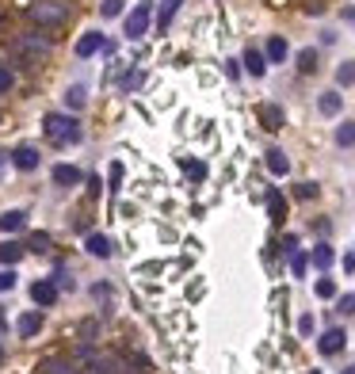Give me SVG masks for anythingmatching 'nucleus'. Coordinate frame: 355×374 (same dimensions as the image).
Listing matches in <instances>:
<instances>
[{"label": "nucleus", "mask_w": 355, "mask_h": 374, "mask_svg": "<svg viewBox=\"0 0 355 374\" xmlns=\"http://www.w3.org/2000/svg\"><path fill=\"white\" fill-rule=\"evenodd\" d=\"M43 130H46V137H50L54 145H77L80 137H84V130H80V123L73 115H46L43 119Z\"/></svg>", "instance_id": "1"}, {"label": "nucleus", "mask_w": 355, "mask_h": 374, "mask_svg": "<svg viewBox=\"0 0 355 374\" xmlns=\"http://www.w3.org/2000/svg\"><path fill=\"white\" fill-rule=\"evenodd\" d=\"M69 15H73L69 0H35L31 4V23H38V27H61Z\"/></svg>", "instance_id": "2"}, {"label": "nucleus", "mask_w": 355, "mask_h": 374, "mask_svg": "<svg viewBox=\"0 0 355 374\" xmlns=\"http://www.w3.org/2000/svg\"><path fill=\"white\" fill-rule=\"evenodd\" d=\"M149 20H153V0H142L138 8H134L130 15H126V23H123V35L126 38H145V31H149Z\"/></svg>", "instance_id": "3"}, {"label": "nucleus", "mask_w": 355, "mask_h": 374, "mask_svg": "<svg viewBox=\"0 0 355 374\" xmlns=\"http://www.w3.org/2000/svg\"><path fill=\"white\" fill-rule=\"evenodd\" d=\"M15 54H27V61H38L50 54V38L46 35H20L15 38Z\"/></svg>", "instance_id": "4"}, {"label": "nucleus", "mask_w": 355, "mask_h": 374, "mask_svg": "<svg viewBox=\"0 0 355 374\" xmlns=\"http://www.w3.org/2000/svg\"><path fill=\"white\" fill-rule=\"evenodd\" d=\"M344 344H348V336H344V329H328V332H321V340H317V352H321V355H336V352H344Z\"/></svg>", "instance_id": "5"}, {"label": "nucleus", "mask_w": 355, "mask_h": 374, "mask_svg": "<svg viewBox=\"0 0 355 374\" xmlns=\"http://www.w3.org/2000/svg\"><path fill=\"white\" fill-rule=\"evenodd\" d=\"M103 46H107V38H103L100 31H88V35L77 38V58H92V54H100Z\"/></svg>", "instance_id": "6"}, {"label": "nucleus", "mask_w": 355, "mask_h": 374, "mask_svg": "<svg viewBox=\"0 0 355 374\" xmlns=\"http://www.w3.org/2000/svg\"><path fill=\"white\" fill-rule=\"evenodd\" d=\"M12 165L20 168V172H35L38 168V149L35 145H20V149L12 153Z\"/></svg>", "instance_id": "7"}, {"label": "nucleus", "mask_w": 355, "mask_h": 374, "mask_svg": "<svg viewBox=\"0 0 355 374\" xmlns=\"http://www.w3.org/2000/svg\"><path fill=\"white\" fill-rule=\"evenodd\" d=\"M31 298H35V306H54L58 302V283H50V279H43V283H35V287H31Z\"/></svg>", "instance_id": "8"}, {"label": "nucleus", "mask_w": 355, "mask_h": 374, "mask_svg": "<svg viewBox=\"0 0 355 374\" xmlns=\"http://www.w3.org/2000/svg\"><path fill=\"white\" fill-rule=\"evenodd\" d=\"M183 0H160V12H157V35H168V27H172L176 12H180Z\"/></svg>", "instance_id": "9"}, {"label": "nucleus", "mask_w": 355, "mask_h": 374, "mask_svg": "<svg viewBox=\"0 0 355 374\" xmlns=\"http://www.w3.org/2000/svg\"><path fill=\"white\" fill-rule=\"evenodd\" d=\"M80 180H84V172H80V168H73V165H54V184H58V187H77Z\"/></svg>", "instance_id": "10"}, {"label": "nucleus", "mask_w": 355, "mask_h": 374, "mask_svg": "<svg viewBox=\"0 0 355 374\" xmlns=\"http://www.w3.org/2000/svg\"><path fill=\"white\" fill-rule=\"evenodd\" d=\"M245 73H248V77H264V73H268V58H264V50H252V46H248V50H245Z\"/></svg>", "instance_id": "11"}, {"label": "nucleus", "mask_w": 355, "mask_h": 374, "mask_svg": "<svg viewBox=\"0 0 355 374\" xmlns=\"http://www.w3.org/2000/svg\"><path fill=\"white\" fill-rule=\"evenodd\" d=\"M287 38L283 35H271L268 38V46H264V58H268V61H287Z\"/></svg>", "instance_id": "12"}, {"label": "nucleus", "mask_w": 355, "mask_h": 374, "mask_svg": "<svg viewBox=\"0 0 355 374\" xmlns=\"http://www.w3.org/2000/svg\"><path fill=\"white\" fill-rule=\"evenodd\" d=\"M23 225H27V214H23V210H4V214H0V230L4 233H20Z\"/></svg>", "instance_id": "13"}, {"label": "nucleus", "mask_w": 355, "mask_h": 374, "mask_svg": "<svg viewBox=\"0 0 355 374\" xmlns=\"http://www.w3.org/2000/svg\"><path fill=\"white\" fill-rule=\"evenodd\" d=\"M38 329H43V317H38L35 310H27L20 321H15V332H20V336H35Z\"/></svg>", "instance_id": "14"}, {"label": "nucleus", "mask_w": 355, "mask_h": 374, "mask_svg": "<svg viewBox=\"0 0 355 374\" xmlns=\"http://www.w3.org/2000/svg\"><path fill=\"white\" fill-rule=\"evenodd\" d=\"M317 107H321V115H340V107H344V96H340V92H321Z\"/></svg>", "instance_id": "15"}, {"label": "nucleus", "mask_w": 355, "mask_h": 374, "mask_svg": "<svg viewBox=\"0 0 355 374\" xmlns=\"http://www.w3.org/2000/svg\"><path fill=\"white\" fill-rule=\"evenodd\" d=\"M268 172L271 176H287L290 172V160H287L283 149H268Z\"/></svg>", "instance_id": "16"}, {"label": "nucleus", "mask_w": 355, "mask_h": 374, "mask_svg": "<svg viewBox=\"0 0 355 374\" xmlns=\"http://www.w3.org/2000/svg\"><path fill=\"white\" fill-rule=\"evenodd\" d=\"M268 214H271V222H283L287 218V199L275 191V187L268 191Z\"/></svg>", "instance_id": "17"}, {"label": "nucleus", "mask_w": 355, "mask_h": 374, "mask_svg": "<svg viewBox=\"0 0 355 374\" xmlns=\"http://www.w3.org/2000/svg\"><path fill=\"white\" fill-rule=\"evenodd\" d=\"M20 260H23V245H15V241H4V245H0V264L4 267L20 264Z\"/></svg>", "instance_id": "18"}, {"label": "nucleus", "mask_w": 355, "mask_h": 374, "mask_svg": "<svg viewBox=\"0 0 355 374\" xmlns=\"http://www.w3.org/2000/svg\"><path fill=\"white\" fill-rule=\"evenodd\" d=\"M88 252H92L96 260H107L111 256V241L103 237V233H92V237H88Z\"/></svg>", "instance_id": "19"}, {"label": "nucleus", "mask_w": 355, "mask_h": 374, "mask_svg": "<svg viewBox=\"0 0 355 374\" xmlns=\"http://www.w3.org/2000/svg\"><path fill=\"white\" fill-rule=\"evenodd\" d=\"M84 103H88V88H84V84H73L69 92H66V107H69V111H80Z\"/></svg>", "instance_id": "20"}, {"label": "nucleus", "mask_w": 355, "mask_h": 374, "mask_svg": "<svg viewBox=\"0 0 355 374\" xmlns=\"http://www.w3.org/2000/svg\"><path fill=\"white\" fill-rule=\"evenodd\" d=\"M43 374H80V367H77V363H69V359H46Z\"/></svg>", "instance_id": "21"}, {"label": "nucleus", "mask_w": 355, "mask_h": 374, "mask_svg": "<svg viewBox=\"0 0 355 374\" xmlns=\"http://www.w3.org/2000/svg\"><path fill=\"white\" fill-rule=\"evenodd\" d=\"M260 119H264V126H268V130H279V126H283V111H279L275 103H264V107H260Z\"/></svg>", "instance_id": "22"}, {"label": "nucleus", "mask_w": 355, "mask_h": 374, "mask_svg": "<svg viewBox=\"0 0 355 374\" xmlns=\"http://www.w3.org/2000/svg\"><path fill=\"white\" fill-rule=\"evenodd\" d=\"M336 145H340V149H352V145H355V123H340V126H336Z\"/></svg>", "instance_id": "23"}, {"label": "nucleus", "mask_w": 355, "mask_h": 374, "mask_svg": "<svg viewBox=\"0 0 355 374\" xmlns=\"http://www.w3.org/2000/svg\"><path fill=\"white\" fill-rule=\"evenodd\" d=\"M183 172H188V180H195V184L206 180V165H203V160H183Z\"/></svg>", "instance_id": "24"}, {"label": "nucleus", "mask_w": 355, "mask_h": 374, "mask_svg": "<svg viewBox=\"0 0 355 374\" xmlns=\"http://www.w3.org/2000/svg\"><path fill=\"white\" fill-rule=\"evenodd\" d=\"M336 84H340V88L355 84V61H344L340 69H336Z\"/></svg>", "instance_id": "25"}, {"label": "nucleus", "mask_w": 355, "mask_h": 374, "mask_svg": "<svg viewBox=\"0 0 355 374\" xmlns=\"http://www.w3.org/2000/svg\"><path fill=\"white\" fill-rule=\"evenodd\" d=\"M313 264H317L321 271H325V267H333V248H328V245H317V248H313Z\"/></svg>", "instance_id": "26"}, {"label": "nucleus", "mask_w": 355, "mask_h": 374, "mask_svg": "<svg viewBox=\"0 0 355 374\" xmlns=\"http://www.w3.org/2000/svg\"><path fill=\"white\" fill-rule=\"evenodd\" d=\"M317 69V50H302L298 54V73H313Z\"/></svg>", "instance_id": "27"}, {"label": "nucleus", "mask_w": 355, "mask_h": 374, "mask_svg": "<svg viewBox=\"0 0 355 374\" xmlns=\"http://www.w3.org/2000/svg\"><path fill=\"white\" fill-rule=\"evenodd\" d=\"M305 267H310V256H305V252H290V271H294L298 279L305 275Z\"/></svg>", "instance_id": "28"}, {"label": "nucleus", "mask_w": 355, "mask_h": 374, "mask_svg": "<svg viewBox=\"0 0 355 374\" xmlns=\"http://www.w3.org/2000/svg\"><path fill=\"white\" fill-rule=\"evenodd\" d=\"M27 248H31V252H46V248H50V233H31V237H27Z\"/></svg>", "instance_id": "29"}, {"label": "nucleus", "mask_w": 355, "mask_h": 374, "mask_svg": "<svg viewBox=\"0 0 355 374\" xmlns=\"http://www.w3.org/2000/svg\"><path fill=\"white\" fill-rule=\"evenodd\" d=\"M119 12H123V0H103V4H100V15H103V20H115Z\"/></svg>", "instance_id": "30"}, {"label": "nucleus", "mask_w": 355, "mask_h": 374, "mask_svg": "<svg viewBox=\"0 0 355 374\" xmlns=\"http://www.w3.org/2000/svg\"><path fill=\"white\" fill-rule=\"evenodd\" d=\"M313 290H317V298H336V283L333 279H317Z\"/></svg>", "instance_id": "31"}, {"label": "nucleus", "mask_w": 355, "mask_h": 374, "mask_svg": "<svg viewBox=\"0 0 355 374\" xmlns=\"http://www.w3.org/2000/svg\"><path fill=\"white\" fill-rule=\"evenodd\" d=\"M294 195H298V199H317V184H298Z\"/></svg>", "instance_id": "32"}, {"label": "nucleus", "mask_w": 355, "mask_h": 374, "mask_svg": "<svg viewBox=\"0 0 355 374\" xmlns=\"http://www.w3.org/2000/svg\"><path fill=\"white\" fill-rule=\"evenodd\" d=\"M12 287H15V271H12V267H4V271H0V294L12 290Z\"/></svg>", "instance_id": "33"}, {"label": "nucleus", "mask_w": 355, "mask_h": 374, "mask_svg": "<svg viewBox=\"0 0 355 374\" xmlns=\"http://www.w3.org/2000/svg\"><path fill=\"white\" fill-rule=\"evenodd\" d=\"M138 84H142V73H138V69H130V73L123 77V92H130V88H138Z\"/></svg>", "instance_id": "34"}, {"label": "nucleus", "mask_w": 355, "mask_h": 374, "mask_svg": "<svg viewBox=\"0 0 355 374\" xmlns=\"http://www.w3.org/2000/svg\"><path fill=\"white\" fill-rule=\"evenodd\" d=\"M15 84V77H12V69H4V65H0V92H8V88Z\"/></svg>", "instance_id": "35"}, {"label": "nucleus", "mask_w": 355, "mask_h": 374, "mask_svg": "<svg viewBox=\"0 0 355 374\" xmlns=\"http://www.w3.org/2000/svg\"><path fill=\"white\" fill-rule=\"evenodd\" d=\"M119 184H123V165H111V191H119Z\"/></svg>", "instance_id": "36"}, {"label": "nucleus", "mask_w": 355, "mask_h": 374, "mask_svg": "<svg viewBox=\"0 0 355 374\" xmlns=\"http://www.w3.org/2000/svg\"><path fill=\"white\" fill-rule=\"evenodd\" d=\"M340 313H348V317L355 313V294H344L340 298Z\"/></svg>", "instance_id": "37"}, {"label": "nucleus", "mask_w": 355, "mask_h": 374, "mask_svg": "<svg viewBox=\"0 0 355 374\" xmlns=\"http://www.w3.org/2000/svg\"><path fill=\"white\" fill-rule=\"evenodd\" d=\"M298 332H302V336H310V332H313V317H310V313H305L302 321H298Z\"/></svg>", "instance_id": "38"}, {"label": "nucleus", "mask_w": 355, "mask_h": 374, "mask_svg": "<svg viewBox=\"0 0 355 374\" xmlns=\"http://www.w3.org/2000/svg\"><path fill=\"white\" fill-rule=\"evenodd\" d=\"M225 77H229V80H237V77H241V69H237V61H225Z\"/></svg>", "instance_id": "39"}, {"label": "nucleus", "mask_w": 355, "mask_h": 374, "mask_svg": "<svg viewBox=\"0 0 355 374\" xmlns=\"http://www.w3.org/2000/svg\"><path fill=\"white\" fill-rule=\"evenodd\" d=\"M100 187H103L100 176H88V195H100Z\"/></svg>", "instance_id": "40"}, {"label": "nucleus", "mask_w": 355, "mask_h": 374, "mask_svg": "<svg viewBox=\"0 0 355 374\" xmlns=\"http://www.w3.org/2000/svg\"><path fill=\"white\" fill-rule=\"evenodd\" d=\"M344 271H355V252H348V256H344Z\"/></svg>", "instance_id": "41"}, {"label": "nucleus", "mask_w": 355, "mask_h": 374, "mask_svg": "<svg viewBox=\"0 0 355 374\" xmlns=\"http://www.w3.org/2000/svg\"><path fill=\"white\" fill-rule=\"evenodd\" d=\"M344 20H348V23H355V4H352V8H344Z\"/></svg>", "instance_id": "42"}, {"label": "nucleus", "mask_w": 355, "mask_h": 374, "mask_svg": "<svg viewBox=\"0 0 355 374\" xmlns=\"http://www.w3.org/2000/svg\"><path fill=\"white\" fill-rule=\"evenodd\" d=\"M8 157H12V153H0V176H4V165H8Z\"/></svg>", "instance_id": "43"}, {"label": "nucleus", "mask_w": 355, "mask_h": 374, "mask_svg": "<svg viewBox=\"0 0 355 374\" xmlns=\"http://www.w3.org/2000/svg\"><path fill=\"white\" fill-rule=\"evenodd\" d=\"M0 332H4V306H0Z\"/></svg>", "instance_id": "44"}, {"label": "nucleus", "mask_w": 355, "mask_h": 374, "mask_svg": "<svg viewBox=\"0 0 355 374\" xmlns=\"http://www.w3.org/2000/svg\"><path fill=\"white\" fill-rule=\"evenodd\" d=\"M344 374H355V367H348V371H344Z\"/></svg>", "instance_id": "45"}, {"label": "nucleus", "mask_w": 355, "mask_h": 374, "mask_svg": "<svg viewBox=\"0 0 355 374\" xmlns=\"http://www.w3.org/2000/svg\"><path fill=\"white\" fill-rule=\"evenodd\" d=\"M0 359H4V347H0Z\"/></svg>", "instance_id": "46"}]
</instances>
